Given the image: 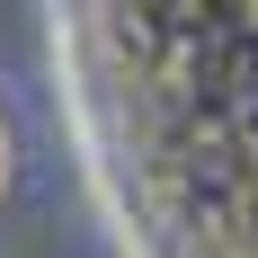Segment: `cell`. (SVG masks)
Instances as JSON below:
<instances>
[{
	"label": "cell",
	"mask_w": 258,
	"mask_h": 258,
	"mask_svg": "<svg viewBox=\"0 0 258 258\" xmlns=\"http://www.w3.org/2000/svg\"><path fill=\"white\" fill-rule=\"evenodd\" d=\"M0 187H9V134H0Z\"/></svg>",
	"instance_id": "cell-1"
}]
</instances>
